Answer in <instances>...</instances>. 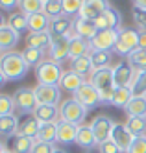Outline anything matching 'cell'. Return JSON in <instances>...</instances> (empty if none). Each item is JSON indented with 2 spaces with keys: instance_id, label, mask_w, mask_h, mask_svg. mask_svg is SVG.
Listing matches in <instances>:
<instances>
[{
  "instance_id": "cell-20",
  "label": "cell",
  "mask_w": 146,
  "mask_h": 153,
  "mask_svg": "<svg viewBox=\"0 0 146 153\" xmlns=\"http://www.w3.org/2000/svg\"><path fill=\"white\" fill-rule=\"evenodd\" d=\"M78 129H80V126L59 120L58 122V140L55 142H59V144H74L76 137H78Z\"/></svg>"
},
{
  "instance_id": "cell-24",
  "label": "cell",
  "mask_w": 146,
  "mask_h": 153,
  "mask_svg": "<svg viewBox=\"0 0 146 153\" xmlns=\"http://www.w3.org/2000/svg\"><path fill=\"white\" fill-rule=\"evenodd\" d=\"M70 70H74L76 74H80L85 79H91V76L94 74V67H93L91 56H83V57H78L74 61H70Z\"/></svg>"
},
{
  "instance_id": "cell-49",
  "label": "cell",
  "mask_w": 146,
  "mask_h": 153,
  "mask_svg": "<svg viewBox=\"0 0 146 153\" xmlns=\"http://www.w3.org/2000/svg\"><path fill=\"white\" fill-rule=\"evenodd\" d=\"M133 4L137 7H141V9H146V0H133Z\"/></svg>"
},
{
  "instance_id": "cell-38",
  "label": "cell",
  "mask_w": 146,
  "mask_h": 153,
  "mask_svg": "<svg viewBox=\"0 0 146 153\" xmlns=\"http://www.w3.org/2000/svg\"><path fill=\"white\" fill-rule=\"evenodd\" d=\"M83 2L85 0H61V6H63V13L67 17H80L82 13V7H83Z\"/></svg>"
},
{
  "instance_id": "cell-14",
  "label": "cell",
  "mask_w": 146,
  "mask_h": 153,
  "mask_svg": "<svg viewBox=\"0 0 146 153\" xmlns=\"http://www.w3.org/2000/svg\"><path fill=\"white\" fill-rule=\"evenodd\" d=\"M111 138L117 142V146L122 149V153H126L130 146L133 144V140H135V135L130 131L126 124H115L113 131H111Z\"/></svg>"
},
{
  "instance_id": "cell-6",
  "label": "cell",
  "mask_w": 146,
  "mask_h": 153,
  "mask_svg": "<svg viewBox=\"0 0 146 153\" xmlns=\"http://www.w3.org/2000/svg\"><path fill=\"white\" fill-rule=\"evenodd\" d=\"M37 105H61V89L58 85H41L33 87Z\"/></svg>"
},
{
  "instance_id": "cell-47",
  "label": "cell",
  "mask_w": 146,
  "mask_h": 153,
  "mask_svg": "<svg viewBox=\"0 0 146 153\" xmlns=\"http://www.w3.org/2000/svg\"><path fill=\"white\" fill-rule=\"evenodd\" d=\"M19 6H20V0H0V7L4 11L15 13V7H19Z\"/></svg>"
},
{
  "instance_id": "cell-32",
  "label": "cell",
  "mask_w": 146,
  "mask_h": 153,
  "mask_svg": "<svg viewBox=\"0 0 146 153\" xmlns=\"http://www.w3.org/2000/svg\"><path fill=\"white\" fill-rule=\"evenodd\" d=\"M7 26L13 28L17 33H28V17L22 13V11H15L11 13L9 19H7Z\"/></svg>"
},
{
  "instance_id": "cell-26",
  "label": "cell",
  "mask_w": 146,
  "mask_h": 153,
  "mask_svg": "<svg viewBox=\"0 0 146 153\" xmlns=\"http://www.w3.org/2000/svg\"><path fill=\"white\" fill-rule=\"evenodd\" d=\"M19 129V118L17 114H7V116H0V135L2 138H11L17 135Z\"/></svg>"
},
{
  "instance_id": "cell-44",
  "label": "cell",
  "mask_w": 146,
  "mask_h": 153,
  "mask_svg": "<svg viewBox=\"0 0 146 153\" xmlns=\"http://www.w3.org/2000/svg\"><path fill=\"white\" fill-rule=\"evenodd\" d=\"M98 151L100 153H122V149L117 146V142L113 138H107L102 144H98Z\"/></svg>"
},
{
  "instance_id": "cell-35",
  "label": "cell",
  "mask_w": 146,
  "mask_h": 153,
  "mask_svg": "<svg viewBox=\"0 0 146 153\" xmlns=\"http://www.w3.org/2000/svg\"><path fill=\"white\" fill-rule=\"evenodd\" d=\"M22 56H24L26 63L30 67H39V65L44 61V50H39V48H24L22 50Z\"/></svg>"
},
{
  "instance_id": "cell-33",
  "label": "cell",
  "mask_w": 146,
  "mask_h": 153,
  "mask_svg": "<svg viewBox=\"0 0 146 153\" xmlns=\"http://www.w3.org/2000/svg\"><path fill=\"white\" fill-rule=\"evenodd\" d=\"M35 140H39V142H50V144H54V142L58 140V122H55V124H41Z\"/></svg>"
},
{
  "instance_id": "cell-48",
  "label": "cell",
  "mask_w": 146,
  "mask_h": 153,
  "mask_svg": "<svg viewBox=\"0 0 146 153\" xmlns=\"http://www.w3.org/2000/svg\"><path fill=\"white\" fill-rule=\"evenodd\" d=\"M139 48L146 50V31H141L139 33Z\"/></svg>"
},
{
  "instance_id": "cell-16",
  "label": "cell",
  "mask_w": 146,
  "mask_h": 153,
  "mask_svg": "<svg viewBox=\"0 0 146 153\" xmlns=\"http://www.w3.org/2000/svg\"><path fill=\"white\" fill-rule=\"evenodd\" d=\"M39 120L33 116V114H22V118L19 120V129H17V135L20 137H30V138H37L39 133Z\"/></svg>"
},
{
  "instance_id": "cell-41",
  "label": "cell",
  "mask_w": 146,
  "mask_h": 153,
  "mask_svg": "<svg viewBox=\"0 0 146 153\" xmlns=\"http://www.w3.org/2000/svg\"><path fill=\"white\" fill-rule=\"evenodd\" d=\"M44 15L48 19H55V17H61L63 13V6H61V0H44Z\"/></svg>"
},
{
  "instance_id": "cell-40",
  "label": "cell",
  "mask_w": 146,
  "mask_h": 153,
  "mask_svg": "<svg viewBox=\"0 0 146 153\" xmlns=\"http://www.w3.org/2000/svg\"><path fill=\"white\" fill-rule=\"evenodd\" d=\"M128 63H130L135 70H142V68H146V50H142V48L133 50V52H131V56L128 57Z\"/></svg>"
},
{
  "instance_id": "cell-39",
  "label": "cell",
  "mask_w": 146,
  "mask_h": 153,
  "mask_svg": "<svg viewBox=\"0 0 146 153\" xmlns=\"http://www.w3.org/2000/svg\"><path fill=\"white\" fill-rule=\"evenodd\" d=\"M126 126L130 127V131L135 137L146 135V118H142V116H128Z\"/></svg>"
},
{
  "instance_id": "cell-22",
  "label": "cell",
  "mask_w": 146,
  "mask_h": 153,
  "mask_svg": "<svg viewBox=\"0 0 146 153\" xmlns=\"http://www.w3.org/2000/svg\"><path fill=\"white\" fill-rule=\"evenodd\" d=\"M91 52H93L91 41H87V39H83L80 35L70 39V56H69L70 61H74L78 57H83V56H91Z\"/></svg>"
},
{
  "instance_id": "cell-17",
  "label": "cell",
  "mask_w": 146,
  "mask_h": 153,
  "mask_svg": "<svg viewBox=\"0 0 146 153\" xmlns=\"http://www.w3.org/2000/svg\"><path fill=\"white\" fill-rule=\"evenodd\" d=\"M33 116L39 120V124H55L59 122V105H37Z\"/></svg>"
},
{
  "instance_id": "cell-13",
  "label": "cell",
  "mask_w": 146,
  "mask_h": 153,
  "mask_svg": "<svg viewBox=\"0 0 146 153\" xmlns=\"http://www.w3.org/2000/svg\"><path fill=\"white\" fill-rule=\"evenodd\" d=\"M96 26H98V31H104V30H122V13L118 11V9L111 7L107 9V11L94 20Z\"/></svg>"
},
{
  "instance_id": "cell-52",
  "label": "cell",
  "mask_w": 146,
  "mask_h": 153,
  "mask_svg": "<svg viewBox=\"0 0 146 153\" xmlns=\"http://www.w3.org/2000/svg\"><path fill=\"white\" fill-rule=\"evenodd\" d=\"M87 153H100V151H87Z\"/></svg>"
},
{
  "instance_id": "cell-9",
  "label": "cell",
  "mask_w": 146,
  "mask_h": 153,
  "mask_svg": "<svg viewBox=\"0 0 146 153\" xmlns=\"http://www.w3.org/2000/svg\"><path fill=\"white\" fill-rule=\"evenodd\" d=\"M91 127H93V133L98 140V144H102L104 140L111 138V131L115 127V122H113V118H109L107 114H98L91 122Z\"/></svg>"
},
{
  "instance_id": "cell-27",
  "label": "cell",
  "mask_w": 146,
  "mask_h": 153,
  "mask_svg": "<svg viewBox=\"0 0 146 153\" xmlns=\"http://www.w3.org/2000/svg\"><path fill=\"white\" fill-rule=\"evenodd\" d=\"M50 45H52V39L48 35V31H43V33H28L26 35V46L28 48L48 50Z\"/></svg>"
},
{
  "instance_id": "cell-12",
  "label": "cell",
  "mask_w": 146,
  "mask_h": 153,
  "mask_svg": "<svg viewBox=\"0 0 146 153\" xmlns=\"http://www.w3.org/2000/svg\"><path fill=\"white\" fill-rule=\"evenodd\" d=\"M118 39V31L117 30H104L98 31L94 39H91V48L93 50H111L113 52L115 45Z\"/></svg>"
},
{
  "instance_id": "cell-45",
  "label": "cell",
  "mask_w": 146,
  "mask_h": 153,
  "mask_svg": "<svg viewBox=\"0 0 146 153\" xmlns=\"http://www.w3.org/2000/svg\"><path fill=\"white\" fill-rule=\"evenodd\" d=\"M126 153H146V135L135 137L133 144L130 146V149H128Z\"/></svg>"
},
{
  "instance_id": "cell-18",
  "label": "cell",
  "mask_w": 146,
  "mask_h": 153,
  "mask_svg": "<svg viewBox=\"0 0 146 153\" xmlns=\"http://www.w3.org/2000/svg\"><path fill=\"white\" fill-rule=\"evenodd\" d=\"M85 81H89V79L82 78V76L76 74L74 70H67V72L63 74L61 81H59V89L65 91V92H72V94H76L78 91L82 89V85H83Z\"/></svg>"
},
{
  "instance_id": "cell-43",
  "label": "cell",
  "mask_w": 146,
  "mask_h": 153,
  "mask_svg": "<svg viewBox=\"0 0 146 153\" xmlns=\"http://www.w3.org/2000/svg\"><path fill=\"white\" fill-rule=\"evenodd\" d=\"M131 17L135 20V26L139 31H146V9H141L137 6H133L131 9Z\"/></svg>"
},
{
  "instance_id": "cell-37",
  "label": "cell",
  "mask_w": 146,
  "mask_h": 153,
  "mask_svg": "<svg viewBox=\"0 0 146 153\" xmlns=\"http://www.w3.org/2000/svg\"><path fill=\"white\" fill-rule=\"evenodd\" d=\"M20 11L24 15H35L44 11V0H20Z\"/></svg>"
},
{
  "instance_id": "cell-23",
  "label": "cell",
  "mask_w": 146,
  "mask_h": 153,
  "mask_svg": "<svg viewBox=\"0 0 146 153\" xmlns=\"http://www.w3.org/2000/svg\"><path fill=\"white\" fill-rule=\"evenodd\" d=\"M74 30H76V33L87 39V41H91L94 39V35L98 33V26L94 20H89V19H83V17H78L74 20Z\"/></svg>"
},
{
  "instance_id": "cell-50",
  "label": "cell",
  "mask_w": 146,
  "mask_h": 153,
  "mask_svg": "<svg viewBox=\"0 0 146 153\" xmlns=\"http://www.w3.org/2000/svg\"><path fill=\"white\" fill-rule=\"evenodd\" d=\"M54 153H69V151H65V149H61V148H58V149H55Z\"/></svg>"
},
{
  "instance_id": "cell-1",
  "label": "cell",
  "mask_w": 146,
  "mask_h": 153,
  "mask_svg": "<svg viewBox=\"0 0 146 153\" xmlns=\"http://www.w3.org/2000/svg\"><path fill=\"white\" fill-rule=\"evenodd\" d=\"M30 72V65L26 63L22 52H6L0 57V76L6 81H20Z\"/></svg>"
},
{
  "instance_id": "cell-2",
  "label": "cell",
  "mask_w": 146,
  "mask_h": 153,
  "mask_svg": "<svg viewBox=\"0 0 146 153\" xmlns=\"http://www.w3.org/2000/svg\"><path fill=\"white\" fill-rule=\"evenodd\" d=\"M89 81L98 89L100 96H102V105L113 103V98L117 92V85H115V78H113V67L94 70V74L91 76Z\"/></svg>"
},
{
  "instance_id": "cell-46",
  "label": "cell",
  "mask_w": 146,
  "mask_h": 153,
  "mask_svg": "<svg viewBox=\"0 0 146 153\" xmlns=\"http://www.w3.org/2000/svg\"><path fill=\"white\" fill-rule=\"evenodd\" d=\"M55 148L54 144H50V142H39V140H35V146H33V149H31V153H54Z\"/></svg>"
},
{
  "instance_id": "cell-21",
  "label": "cell",
  "mask_w": 146,
  "mask_h": 153,
  "mask_svg": "<svg viewBox=\"0 0 146 153\" xmlns=\"http://www.w3.org/2000/svg\"><path fill=\"white\" fill-rule=\"evenodd\" d=\"M76 144L80 148H83V149H87V151H91L94 146H98V140H96V137L93 133L91 124L89 126L87 124L80 126V129H78V137H76Z\"/></svg>"
},
{
  "instance_id": "cell-34",
  "label": "cell",
  "mask_w": 146,
  "mask_h": 153,
  "mask_svg": "<svg viewBox=\"0 0 146 153\" xmlns=\"http://www.w3.org/2000/svg\"><path fill=\"white\" fill-rule=\"evenodd\" d=\"M131 98H133V92L130 87H118L117 92H115V98H113V107H118V109H126L128 103L131 102Z\"/></svg>"
},
{
  "instance_id": "cell-30",
  "label": "cell",
  "mask_w": 146,
  "mask_h": 153,
  "mask_svg": "<svg viewBox=\"0 0 146 153\" xmlns=\"http://www.w3.org/2000/svg\"><path fill=\"white\" fill-rule=\"evenodd\" d=\"M124 111L128 113V116H142V118H146V96H133Z\"/></svg>"
},
{
  "instance_id": "cell-29",
  "label": "cell",
  "mask_w": 146,
  "mask_h": 153,
  "mask_svg": "<svg viewBox=\"0 0 146 153\" xmlns=\"http://www.w3.org/2000/svg\"><path fill=\"white\" fill-rule=\"evenodd\" d=\"M33 146H35V138L20 137V135H15L11 138V151L13 153H31Z\"/></svg>"
},
{
  "instance_id": "cell-3",
  "label": "cell",
  "mask_w": 146,
  "mask_h": 153,
  "mask_svg": "<svg viewBox=\"0 0 146 153\" xmlns=\"http://www.w3.org/2000/svg\"><path fill=\"white\" fill-rule=\"evenodd\" d=\"M87 113H89V109L85 105H82L74 96L63 100L61 105H59V116H61V120L70 122V124H76V126H83L85 118H87Z\"/></svg>"
},
{
  "instance_id": "cell-51",
  "label": "cell",
  "mask_w": 146,
  "mask_h": 153,
  "mask_svg": "<svg viewBox=\"0 0 146 153\" xmlns=\"http://www.w3.org/2000/svg\"><path fill=\"white\" fill-rule=\"evenodd\" d=\"M0 153H13V151H11V149H6V148L2 146V151H0Z\"/></svg>"
},
{
  "instance_id": "cell-7",
  "label": "cell",
  "mask_w": 146,
  "mask_h": 153,
  "mask_svg": "<svg viewBox=\"0 0 146 153\" xmlns=\"http://www.w3.org/2000/svg\"><path fill=\"white\" fill-rule=\"evenodd\" d=\"M74 98H76V100L80 102L82 105H85L89 111L102 105V96H100L98 89H96L91 81H85V83L82 85V89L74 94Z\"/></svg>"
},
{
  "instance_id": "cell-31",
  "label": "cell",
  "mask_w": 146,
  "mask_h": 153,
  "mask_svg": "<svg viewBox=\"0 0 146 153\" xmlns=\"http://www.w3.org/2000/svg\"><path fill=\"white\" fill-rule=\"evenodd\" d=\"M139 30H133V28H122L118 30V41H122L128 48L131 50H137L139 48Z\"/></svg>"
},
{
  "instance_id": "cell-10",
  "label": "cell",
  "mask_w": 146,
  "mask_h": 153,
  "mask_svg": "<svg viewBox=\"0 0 146 153\" xmlns=\"http://www.w3.org/2000/svg\"><path fill=\"white\" fill-rule=\"evenodd\" d=\"M135 74H137V70L133 68L128 61H122V63L115 65L113 67V78H115L117 89L118 87H131L133 79H135Z\"/></svg>"
},
{
  "instance_id": "cell-15",
  "label": "cell",
  "mask_w": 146,
  "mask_h": 153,
  "mask_svg": "<svg viewBox=\"0 0 146 153\" xmlns=\"http://www.w3.org/2000/svg\"><path fill=\"white\" fill-rule=\"evenodd\" d=\"M48 53H50V59L55 61V63H65L70 56V39L69 37H63V39H55L52 41V45L48 48Z\"/></svg>"
},
{
  "instance_id": "cell-5",
  "label": "cell",
  "mask_w": 146,
  "mask_h": 153,
  "mask_svg": "<svg viewBox=\"0 0 146 153\" xmlns=\"http://www.w3.org/2000/svg\"><path fill=\"white\" fill-rule=\"evenodd\" d=\"M13 100L17 109L22 114H33L37 107V98H35V91L31 87H20L13 92Z\"/></svg>"
},
{
  "instance_id": "cell-8",
  "label": "cell",
  "mask_w": 146,
  "mask_h": 153,
  "mask_svg": "<svg viewBox=\"0 0 146 153\" xmlns=\"http://www.w3.org/2000/svg\"><path fill=\"white\" fill-rule=\"evenodd\" d=\"M74 30V20L67 15H61V17H55V19H50V26H48V35L52 41L55 39H63L70 33Z\"/></svg>"
},
{
  "instance_id": "cell-36",
  "label": "cell",
  "mask_w": 146,
  "mask_h": 153,
  "mask_svg": "<svg viewBox=\"0 0 146 153\" xmlns=\"http://www.w3.org/2000/svg\"><path fill=\"white\" fill-rule=\"evenodd\" d=\"M130 89H131L133 96H146V68L137 70L135 79H133Z\"/></svg>"
},
{
  "instance_id": "cell-11",
  "label": "cell",
  "mask_w": 146,
  "mask_h": 153,
  "mask_svg": "<svg viewBox=\"0 0 146 153\" xmlns=\"http://www.w3.org/2000/svg\"><path fill=\"white\" fill-rule=\"evenodd\" d=\"M107 9H111V2L109 0H85L80 17L89 19V20H96L100 19Z\"/></svg>"
},
{
  "instance_id": "cell-42",
  "label": "cell",
  "mask_w": 146,
  "mask_h": 153,
  "mask_svg": "<svg viewBox=\"0 0 146 153\" xmlns=\"http://www.w3.org/2000/svg\"><path fill=\"white\" fill-rule=\"evenodd\" d=\"M15 100L9 94H2L0 96V116H7V114H15Z\"/></svg>"
},
{
  "instance_id": "cell-19",
  "label": "cell",
  "mask_w": 146,
  "mask_h": 153,
  "mask_svg": "<svg viewBox=\"0 0 146 153\" xmlns=\"http://www.w3.org/2000/svg\"><path fill=\"white\" fill-rule=\"evenodd\" d=\"M19 41H20V33H17L13 28H9L7 24L0 26V50H2V53L11 52V48L19 45Z\"/></svg>"
},
{
  "instance_id": "cell-25",
  "label": "cell",
  "mask_w": 146,
  "mask_h": 153,
  "mask_svg": "<svg viewBox=\"0 0 146 153\" xmlns=\"http://www.w3.org/2000/svg\"><path fill=\"white\" fill-rule=\"evenodd\" d=\"M26 17H28V33H43V31H48L50 19L44 13L26 15Z\"/></svg>"
},
{
  "instance_id": "cell-4",
  "label": "cell",
  "mask_w": 146,
  "mask_h": 153,
  "mask_svg": "<svg viewBox=\"0 0 146 153\" xmlns=\"http://www.w3.org/2000/svg\"><path fill=\"white\" fill-rule=\"evenodd\" d=\"M63 68L59 63H55L52 59H44L39 67H35V78L41 85H58L63 78Z\"/></svg>"
},
{
  "instance_id": "cell-28",
  "label": "cell",
  "mask_w": 146,
  "mask_h": 153,
  "mask_svg": "<svg viewBox=\"0 0 146 153\" xmlns=\"http://www.w3.org/2000/svg\"><path fill=\"white\" fill-rule=\"evenodd\" d=\"M91 61H93L94 70L109 68L111 61H113V52L111 50H93L91 52Z\"/></svg>"
}]
</instances>
